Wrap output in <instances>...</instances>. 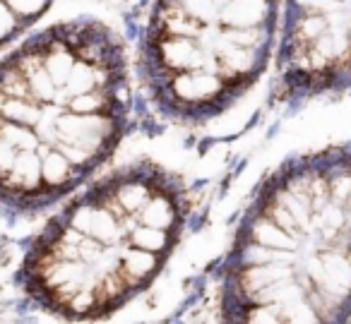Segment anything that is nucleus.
I'll return each instance as SVG.
<instances>
[{
    "label": "nucleus",
    "instance_id": "423d86ee",
    "mask_svg": "<svg viewBox=\"0 0 351 324\" xmlns=\"http://www.w3.org/2000/svg\"><path fill=\"white\" fill-rule=\"evenodd\" d=\"M53 0H0V46L27 32L36 20H41Z\"/></svg>",
    "mask_w": 351,
    "mask_h": 324
},
{
    "label": "nucleus",
    "instance_id": "20e7f679",
    "mask_svg": "<svg viewBox=\"0 0 351 324\" xmlns=\"http://www.w3.org/2000/svg\"><path fill=\"white\" fill-rule=\"evenodd\" d=\"M279 0H156L140 75L169 121L202 123L234 106L265 73Z\"/></svg>",
    "mask_w": 351,
    "mask_h": 324
},
{
    "label": "nucleus",
    "instance_id": "f257e3e1",
    "mask_svg": "<svg viewBox=\"0 0 351 324\" xmlns=\"http://www.w3.org/2000/svg\"><path fill=\"white\" fill-rule=\"evenodd\" d=\"M121 39L97 20L39 32L0 60V204L41 212L118 149L130 121Z\"/></svg>",
    "mask_w": 351,
    "mask_h": 324
},
{
    "label": "nucleus",
    "instance_id": "7ed1b4c3",
    "mask_svg": "<svg viewBox=\"0 0 351 324\" xmlns=\"http://www.w3.org/2000/svg\"><path fill=\"white\" fill-rule=\"evenodd\" d=\"M186 219L181 178L137 161L94 183L51 219L32 240L17 281L44 312L108 317L159 276Z\"/></svg>",
    "mask_w": 351,
    "mask_h": 324
},
{
    "label": "nucleus",
    "instance_id": "39448f33",
    "mask_svg": "<svg viewBox=\"0 0 351 324\" xmlns=\"http://www.w3.org/2000/svg\"><path fill=\"white\" fill-rule=\"evenodd\" d=\"M277 75L291 101L351 92V0H284Z\"/></svg>",
    "mask_w": 351,
    "mask_h": 324
},
{
    "label": "nucleus",
    "instance_id": "f03ea898",
    "mask_svg": "<svg viewBox=\"0 0 351 324\" xmlns=\"http://www.w3.org/2000/svg\"><path fill=\"white\" fill-rule=\"evenodd\" d=\"M224 322L351 317V142L263 180L221 266Z\"/></svg>",
    "mask_w": 351,
    "mask_h": 324
}]
</instances>
